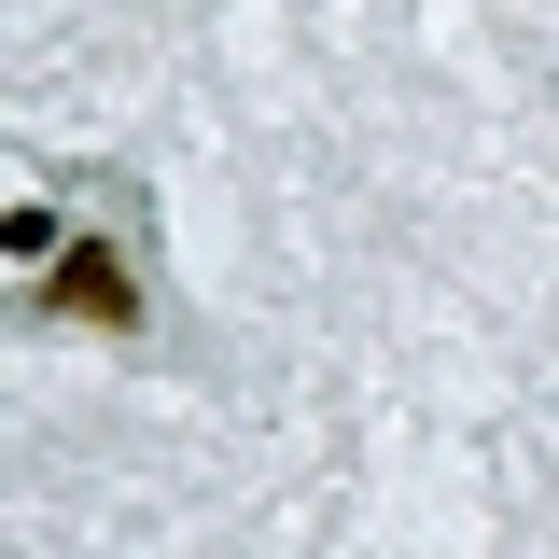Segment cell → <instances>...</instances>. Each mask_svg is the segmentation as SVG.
I'll use <instances>...</instances> for the list:
<instances>
[{
    "label": "cell",
    "mask_w": 559,
    "mask_h": 559,
    "mask_svg": "<svg viewBox=\"0 0 559 559\" xmlns=\"http://www.w3.org/2000/svg\"><path fill=\"white\" fill-rule=\"evenodd\" d=\"M14 266H28V308L57 322H140V182H57V210H14Z\"/></svg>",
    "instance_id": "obj_1"
}]
</instances>
